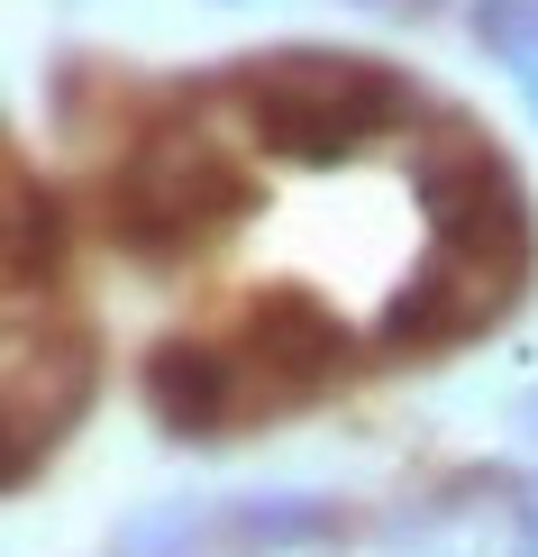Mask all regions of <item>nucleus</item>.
Listing matches in <instances>:
<instances>
[{"mask_svg": "<svg viewBox=\"0 0 538 557\" xmlns=\"http://www.w3.org/2000/svg\"><path fill=\"white\" fill-rule=\"evenodd\" d=\"M228 101L247 110V128L265 137L284 165H338L365 156L384 128H402L420 91L402 64L347 55V46H274V55L228 64Z\"/></svg>", "mask_w": 538, "mask_h": 557, "instance_id": "nucleus-1", "label": "nucleus"}, {"mask_svg": "<svg viewBox=\"0 0 538 557\" xmlns=\"http://www.w3.org/2000/svg\"><path fill=\"white\" fill-rule=\"evenodd\" d=\"M247 201L238 156L220 147L201 120H155L110 174V238L128 247L137 265H174Z\"/></svg>", "mask_w": 538, "mask_h": 557, "instance_id": "nucleus-2", "label": "nucleus"}, {"mask_svg": "<svg viewBox=\"0 0 538 557\" xmlns=\"http://www.w3.org/2000/svg\"><path fill=\"white\" fill-rule=\"evenodd\" d=\"M411 193H420V211H429V238L438 247L493 265L502 284H529V265H538L529 193H521V174L484 147L475 120H456V110L429 120V137L411 147Z\"/></svg>", "mask_w": 538, "mask_h": 557, "instance_id": "nucleus-3", "label": "nucleus"}, {"mask_svg": "<svg viewBox=\"0 0 538 557\" xmlns=\"http://www.w3.org/2000/svg\"><path fill=\"white\" fill-rule=\"evenodd\" d=\"M511 301H521V284H502L493 265H475V257H456V247L429 238V257H420V274L402 293H392L374 347H384V357H448V347L484 338Z\"/></svg>", "mask_w": 538, "mask_h": 557, "instance_id": "nucleus-4", "label": "nucleus"}, {"mask_svg": "<svg viewBox=\"0 0 538 557\" xmlns=\"http://www.w3.org/2000/svg\"><path fill=\"white\" fill-rule=\"evenodd\" d=\"M238 357H247L255 411H292V403H311V393L347 366V330H338V311H320L311 293H265L247 311Z\"/></svg>", "mask_w": 538, "mask_h": 557, "instance_id": "nucleus-5", "label": "nucleus"}, {"mask_svg": "<svg viewBox=\"0 0 538 557\" xmlns=\"http://www.w3.org/2000/svg\"><path fill=\"white\" fill-rule=\"evenodd\" d=\"M137 403L155 411L165 438H228L238 421H255V393H247V357L238 347H210V338H165L147 347L137 366Z\"/></svg>", "mask_w": 538, "mask_h": 557, "instance_id": "nucleus-6", "label": "nucleus"}, {"mask_svg": "<svg viewBox=\"0 0 538 557\" xmlns=\"http://www.w3.org/2000/svg\"><path fill=\"white\" fill-rule=\"evenodd\" d=\"M91 375H101V366H91V338H74V330L37 338L28 320L10 330V484H28V467H37V438L55 448V438L83 421Z\"/></svg>", "mask_w": 538, "mask_h": 557, "instance_id": "nucleus-7", "label": "nucleus"}, {"mask_svg": "<svg viewBox=\"0 0 538 557\" xmlns=\"http://www.w3.org/2000/svg\"><path fill=\"white\" fill-rule=\"evenodd\" d=\"M220 540L247 557H329L347 540V512L329 494H228L220 503Z\"/></svg>", "mask_w": 538, "mask_h": 557, "instance_id": "nucleus-8", "label": "nucleus"}, {"mask_svg": "<svg viewBox=\"0 0 538 557\" xmlns=\"http://www.w3.org/2000/svg\"><path fill=\"white\" fill-rule=\"evenodd\" d=\"M0 201H10V211H0V284L28 301V293L55 284V265H64V201L46 193L18 156H10V174H0Z\"/></svg>", "mask_w": 538, "mask_h": 557, "instance_id": "nucleus-9", "label": "nucleus"}, {"mask_svg": "<svg viewBox=\"0 0 538 557\" xmlns=\"http://www.w3.org/2000/svg\"><path fill=\"white\" fill-rule=\"evenodd\" d=\"M201 530H220V512L192 494H165V503H137V512L110 530V557H192Z\"/></svg>", "mask_w": 538, "mask_h": 557, "instance_id": "nucleus-10", "label": "nucleus"}, {"mask_svg": "<svg viewBox=\"0 0 538 557\" xmlns=\"http://www.w3.org/2000/svg\"><path fill=\"white\" fill-rule=\"evenodd\" d=\"M374 548L384 557H484V530L465 512H438V503H411V512H392L374 530Z\"/></svg>", "mask_w": 538, "mask_h": 557, "instance_id": "nucleus-11", "label": "nucleus"}, {"mask_svg": "<svg viewBox=\"0 0 538 557\" xmlns=\"http://www.w3.org/2000/svg\"><path fill=\"white\" fill-rule=\"evenodd\" d=\"M475 46L511 74L538 64V0H475Z\"/></svg>", "mask_w": 538, "mask_h": 557, "instance_id": "nucleus-12", "label": "nucleus"}, {"mask_svg": "<svg viewBox=\"0 0 538 557\" xmlns=\"http://www.w3.org/2000/svg\"><path fill=\"white\" fill-rule=\"evenodd\" d=\"M465 494H502L511 540L538 557V475H529V467H475V475H465Z\"/></svg>", "mask_w": 538, "mask_h": 557, "instance_id": "nucleus-13", "label": "nucleus"}, {"mask_svg": "<svg viewBox=\"0 0 538 557\" xmlns=\"http://www.w3.org/2000/svg\"><path fill=\"white\" fill-rule=\"evenodd\" d=\"M502 421H511V430H521L529 448H538V384H521V393H511V411H502Z\"/></svg>", "mask_w": 538, "mask_h": 557, "instance_id": "nucleus-14", "label": "nucleus"}, {"mask_svg": "<svg viewBox=\"0 0 538 557\" xmlns=\"http://www.w3.org/2000/svg\"><path fill=\"white\" fill-rule=\"evenodd\" d=\"M521 101H529V120H538V64H529V74H521Z\"/></svg>", "mask_w": 538, "mask_h": 557, "instance_id": "nucleus-15", "label": "nucleus"}, {"mask_svg": "<svg viewBox=\"0 0 538 557\" xmlns=\"http://www.w3.org/2000/svg\"><path fill=\"white\" fill-rule=\"evenodd\" d=\"M521 557H529V548H521Z\"/></svg>", "mask_w": 538, "mask_h": 557, "instance_id": "nucleus-16", "label": "nucleus"}]
</instances>
